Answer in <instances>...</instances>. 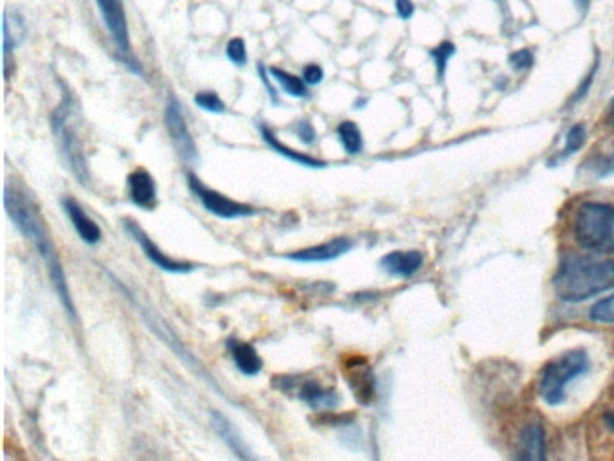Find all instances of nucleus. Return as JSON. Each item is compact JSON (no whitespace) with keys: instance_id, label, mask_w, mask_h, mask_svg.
<instances>
[{"instance_id":"f257e3e1","label":"nucleus","mask_w":614,"mask_h":461,"mask_svg":"<svg viewBox=\"0 0 614 461\" xmlns=\"http://www.w3.org/2000/svg\"><path fill=\"white\" fill-rule=\"evenodd\" d=\"M4 200H6V211H8L11 220L15 222V226L19 227L20 233L26 236L31 244L35 245L38 254L42 256V260L46 263L49 278L53 281V287H55L60 303L64 305L65 312L71 316L73 321H76L78 314H76V308H74L73 298H71V290L67 285L64 265L60 262L58 251H56L51 236L47 233L46 224L42 222L38 209L28 199L26 193H22L17 188H11V186H8L4 191Z\"/></svg>"},{"instance_id":"f03ea898","label":"nucleus","mask_w":614,"mask_h":461,"mask_svg":"<svg viewBox=\"0 0 614 461\" xmlns=\"http://www.w3.org/2000/svg\"><path fill=\"white\" fill-rule=\"evenodd\" d=\"M553 287L560 299L577 303L614 287L613 260L569 254L560 262L553 278Z\"/></svg>"},{"instance_id":"7ed1b4c3","label":"nucleus","mask_w":614,"mask_h":461,"mask_svg":"<svg viewBox=\"0 0 614 461\" xmlns=\"http://www.w3.org/2000/svg\"><path fill=\"white\" fill-rule=\"evenodd\" d=\"M566 233L587 253H614V202L586 200L569 213Z\"/></svg>"},{"instance_id":"20e7f679","label":"nucleus","mask_w":614,"mask_h":461,"mask_svg":"<svg viewBox=\"0 0 614 461\" xmlns=\"http://www.w3.org/2000/svg\"><path fill=\"white\" fill-rule=\"evenodd\" d=\"M587 370H589V357L582 348L569 350L551 359L539 371V380H537L539 397L550 406H559L566 400V386L569 382L584 375Z\"/></svg>"},{"instance_id":"39448f33","label":"nucleus","mask_w":614,"mask_h":461,"mask_svg":"<svg viewBox=\"0 0 614 461\" xmlns=\"http://www.w3.org/2000/svg\"><path fill=\"white\" fill-rule=\"evenodd\" d=\"M586 445L593 460L614 461V377L587 415Z\"/></svg>"},{"instance_id":"423d86ee","label":"nucleus","mask_w":614,"mask_h":461,"mask_svg":"<svg viewBox=\"0 0 614 461\" xmlns=\"http://www.w3.org/2000/svg\"><path fill=\"white\" fill-rule=\"evenodd\" d=\"M510 449L517 460H544L548 456L546 429L539 416L526 415L512 427Z\"/></svg>"},{"instance_id":"0eeeda50","label":"nucleus","mask_w":614,"mask_h":461,"mask_svg":"<svg viewBox=\"0 0 614 461\" xmlns=\"http://www.w3.org/2000/svg\"><path fill=\"white\" fill-rule=\"evenodd\" d=\"M53 128H55L56 141L60 146V152L64 155L65 163L69 164L74 177L82 184L89 182V166L83 154V146L76 137L73 128L69 127V107L65 103L62 109H58L53 116Z\"/></svg>"},{"instance_id":"6e6552de","label":"nucleus","mask_w":614,"mask_h":461,"mask_svg":"<svg viewBox=\"0 0 614 461\" xmlns=\"http://www.w3.org/2000/svg\"><path fill=\"white\" fill-rule=\"evenodd\" d=\"M272 386L283 391L296 395L299 400H303L307 406L314 409H334L339 404V395L334 388H325L319 380L301 379L294 375H283L276 380H272Z\"/></svg>"},{"instance_id":"1a4fd4ad","label":"nucleus","mask_w":614,"mask_h":461,"mask_svg":"<svg viewBox=\"0 0 614 461\" xmlns=\"http://www.w3.org/2000/svg\"><path fill=\"white\" fill-rule=\"evenodd\" d=\"M188 186L191 193L200 200V204L208 209L211 215L218 218H226V220H235V218L253 217L256 209L249 204H242L236 200L229 199L226 195L211 190L204 182L199 181L193 173H188Z\"/></svg>"},{"instance_id":"9d476101","label":"nucleus","mask_w":614,"mask_h":461,"mask_svg":"<svg viewBox=\"0 0 614 461\" xmlns=\"http://www.w3.org/2000/svg\"><path fill=\"white\" fill-rule=\"evenodd\" d=\"M164 121H166V128H168V134L172 137L177 155L186 163H195L199 159V150L195 145V139L191 136L188 123L184 119L181 103L177 98H170V101H168L166 112H164Z\"/></svg>"},{"instance_id":"9b49d317","label":"nucleus","mask_w":614,"mask_h":461,"mask_svg":"<svg viewBox=\"0 0 614 461\" xmlns=\"http://www.w3.org/2000/svg\"><path fill=\"white\" fill-rule=\"evenodd\" d=\"M343 373L357 402L371 406L377 395V380L368 361L364 357H348L343 361Z\"/></svg>"},{"instance_id":"f8f14e48","label":"nucleus","mask_w":614,"mask_h":461,"mask_svg":"<svg viewBox=\"0 0 614 461\" xmlns=\"http://www.w3.org/2000/svg\"><path fill=\"white\" fill-rule=\"evenodd\" d=\"M123 226L127 229L128 235L132 236L136 240L141 251L148 256V260L157 265L159 269L170 272V274H186V272L193 271V265L188 262H181V260H173L168 254H164L159 245L155 244L154 240L150 236L146 235L145 229L139 226L134 220L127 218L123 222Z\"/></svg>"},{"instance_id":"ddd939ff","label":"nucleus","mask_w":614,"mask_h":461,"mask_svg":"<svg viewBox=\"0 0 614 461\" xmlns=\"http://www.w3.org/2000/svg\"><path fill=\"white\" fill-rule=\"evenodd\" d=\"M96 2L119 53L121 56L130 55V37H128L127 15L123 8V0H96Z\"/></svg>"},{"instance_id":"4468645a","label":"nucleus","mask_w":614,"mask_h":461,"mask_svg":"<svg viewBox=\"0 0 614 461\" xmlns=\"http://www.w3.org/2000/svg\"><path fill=\"white\" fill-rule=\"evenodd\" d=\"M353 242L346 236H339L325 244L314 245L308 249H299L294 253L285 254V258H289L292 262H334L337 258H341L343 254L352 251Z\"/></svg>"},{"instance_id":"2eb2a0df","label":"nucleus","mask_w":614,"mask_h":461,"mask_svg":"<svg viewBox=\"0 0 614 461\" xmlns=\"http://www.w3.org/2000/svg\"><path fill=\"white\" fill-rule=\"evenodd\" d=\"M128 197L130 202L141 209H154L157 206V186L154 177L145 168H137L128 175Z\"/></svg>"},{"instance_id":"dca6fc26","label":"nucleus","mask_w":614,"mask_h":461,"mask_svg":"<svg viewBox=\"0 0 614 461\" xmlns=\"http://www.w3.org/2000/svg\"><path fill=\"white\" fill-rule=\"evenodd\" d=\"M424 256L418 251H395L380 260V267L391 276L398 278H411L422 269Z\"/></svg>"},{"instance_id":"f3484780","label":"nucleus","mask_w":614,"mask_h":461,"mask_svg":"<svg viewBox=\"0 0 614 461\" xmlns=\"http://www.w3.org/2000/svg\"><path fill=\"white\" fill-rule=\"evenodd\" d=\"M64 209L65 213H67V217L71 220V224H73L74 229H76V233H78V236L82 238L85 244H100V226L85 213V209H83L76 200L65 199Z\"/></svg>"},{"instance_id":"a211bd4d","label":"nucleus","mask_w":614,"mask_h":461,"mask_svg":"<svg viewBox=\"0 0 614 461\" xmlns=\"http://www.w3.org/2000/svg\"><path fill=\"white\" fill-rule=\"evenodd\" d=\"M227 348L231 352V357L235 361L236 368L242 371L247 377L258 375L263 368L262 357L256 352L253 344L242 343L238 339H229Z\"/></svg>"},{"instance_id":"6ab92c4d","label":"nucleus","mask_w":614,"mask_h":461,"mask_svg":"<svg viewBox=\"0 0 614 461\" xmlns=\"http://www.w3.org/2000/svg\"><path fill=\"white\" fill-rule=\"evenodd\" d=\"M260 132H262L263 141L267 143V146H269L271 150H274V152H278L281 157L289 159L292 163H298L301 164V166H307V168H314V170L326 168L325 161H321V159H317V157H312V155L303 154V152H296V150H292L289 146L283 145L280 139L276 137V134L272 132L271 128L262 125V127H260Z\"/></svg>"},{"instance_id":"aec40b11","label":"nucleus","mask_w":614,"mask_h":461,"mask_svg":"<svg viewBox=\"0 0 614 461\" xmlns=\"http://www.w3.org/2000/svg\"><path fill=\"white\" fill-rule=\"evenodd\" d=\"M213 424L217 427L218 436L224 440V443L233 451L236 458H240V460H253V452L249 451V447L245 445L242 436L236 431L235 425L231 424L226 416L222 415V413H213Z\"/></svg>"},{"instance_id":"412c9836","label":"nucleus","mask_w":614,"mask_h":461,"mask_svg":"<svg viewBox=\"0 0 614 461\" xmlns=\"http://www.w3.org/2000/svg\"><path fill=\"white\" fill-rule=\"evenodd\" d=\"M269 74H271L272 80H276V82L280 83L281 91L285 92V94H289L292 98L307 100L308 96H310L307 82H305L303 78L287 73V71H283L280 67H271V69H269Z\"/></svg>"},{"instance_id":"4be33fe9","label":"nucleus","mask_w":614,"mask_h":461,"mask_svg":"<svg viewBox=\"0 0 614 461\" xmlns=\"http://www.w3.org/2000/svg\"><path fill=\"white\" fill-rule=\"evenodd\" d=\"M26 38V26L24 20L19 15L8 13L4 19V55H6V65L10 64L11 49L19 46L20 42Z\"/></svg>"},{"instance_id":"5701e85b","label":"nucleus","mask_w":614,"mask_h":461,"mask_svg":"<svg viewBox=\"0 0 614 461\" xmlns=\"http://www.w3.org/2000/svg\"><path fill=\"white\" fill-rule=\"evenodd\" d=\"M337 136L343 145L344 152L348 155L361 154L364 148L361 128L357 127L353 121H344L337 127Z\"/></svg>"},{"instance_id":"b1692460","label":"nucleus","mask_w":614,"mask_h":461,"mask_svg":"<svg viewBox=\"0 0 614 461\" xmlns=\"http://www.w3.org/2000/svg\"><path fill=\"white\" fill-rule=\"evenodd\" d=\"M587 170L596 177H607L614 173V143L609 148H602L596 155H591L586 164Z\"/></svg>"},{"instance_id":"393cba45","label":"nucleus","mask_w":614,"mask_h":461,"mask_svg":"<svg viewBox=\"0 0 614 461\" xmlns=\"http://www.w3.org/2000/svg\"><path fill=\"white\" fill-rule=\"evenodd\" d=\"M429 55H431L434 65H436L438 80H443L445 71H447V65L451 62L452 56L456 55V46H454L452 42H449V40H445V42H440L438 46L431 49Z\"/></svg>"},{"instance_id":"a878e982","label":"nucleus","mask_w":614,"mask_h":461,"mask_svg":"<svg viewBox=\"0 0 614 461\" xmlns=\"http://www.w3.org/2000/svg\"><path fill=\"white\" fill-rule=\"evenodd\" d=\"M589 317L596 323L614 325V294L595 303L589 310Z\"/></svg>"},{"instance_id":"bb28decb","label":"nucleus","mask_w":614,"mask_h":461,"mask_svg":"<svg viewBox=\"0 0 614 461\" xmlns=\"http://www.w3.org/2000/svg\"><path fill=\"white\" fill-rule=\"evenodd\" d=\"M195 103H197V107L206 110V112H211V114H222V112H226L224 101H222V98H220L218 94H215V92H199V94L195 96Z\"/></svg>"},{"instance_id":"cd10ccee","label":"nucleus","mask_w":614,"mask_h":461,"mask_svg":"<svg viewBox=\"0 0 614 461\" xmlns=\"http://www.w3.org/2000/svg\"><path fill=\"white\" fill-rule=\"evenodd\" d=\"M226 56L229 58V62L242 67L247 64V49H245V42L242 38H231L227 42Z\"/></svg>"},{"instance_id":"c85d7f7f","label":"nucleus","mask_w":614,"mask_h":461,"mask_svg":"<svg viewBox=\"0 0 614 461\" xmlns=\"http://www.w3.org/2000/svg\"><path fill=\"white\" fill-rule=\"evenodd\" d=\"M584 141H586V128H584V125H575V127H571V130L568 132L566 148H564V152H562V157L575 154L577 150L582 148Z\"/></svg>"},{"instance_id":"c756f323","label":"nucleus","mask_w":614,"mask_h":461,"mask_svg":"<svg viewBox=\"0 0 614 461\" xmlns=\"http://www.w3.org/2000/svg\"><path fill=\"white\" fill-rule=\"evenodd\" d=\"M508 62L514 67L515 71H528L532 67L533 62H535V58H533L532 51L519 49V51H515V53L510 55Z\"/></svg>"},{"instance_id":"7c9ffc66","label":"nucleus","mask_w":614,"mask_h":461,"mask_svg":"<svg viewBox=\"0 0 614 461\" xmlns=\"http://www.w3.org/2000/svg\"><path fill=\"white\" fill-rule=\"evenodd\" d=\"M325 73H323V67L317 64H310L303 69V80L307 82V85H319L323 82Z\"/></svg>"},{"instance_id":"2f4dec72","label":"nucleus","mask_w":614,"mask_h":461,"mask_svg":"<svg viewBox=\"0 0 614 461\" xmlns=\"http://www.w3.org/2000/svg\"><path fill=\"white\" fill-rule=\"evenodd\" d=\"M298 137L305 143V145H312L316 141V130L310 125V121H299L298 123Z\"/></svg>"},{"instance_id":"473e14b6","label":"nucleus","mask_w":614,"mask_h":461,"mask_svg":"<svg viewBox=\"0 0 614 461\" xmlns=\"http://www.w3.org/2000/svg\"><path fill=\"white\" fill-rule=\"evenodd\" d=\"M395 8L400 19L409 20L415 15L413 0H395Z\"/></svg>"},{"instance_id":"72a5a7b5","label":"nucleus","mask_w":614,"mask_h":461,"mask_svg":"<svg viewBox=\"0 0 614 461\" xmlns=\"http://www.w3.org/2000/svg\"><path fill=\"white\" fill-rule=\"evenodd\" d=\"M596 69H598V62H595V65H593V69L589 71V76H587L586 82L580 85V89H578L577 94H575V98H573V100H580V98H582V96H584V94H586V92L589 91V85L593 83V78H595Z\"/></svg>"},{"instance_id":"f704fd0d","label":"nucleus","mask_w":614,"mask_h":461,"mask_svg":"<svg viewBox=\"0 0 614 461\" xmlns=\"http://www.w3.org/2000/svg\"><path fill=\"white\" fill-rule=\"evenodd\" d=\"M258 73H260V78H262L263 83H265V87H267V92L271 94L272 103H278V101H280L278 100V94H276V91L272 89L271 82L267 80V71H265V67H263V65H258Z\"/></svg>"},{"instance_id":"c9c22d12","label":"nucleus","mask_w":614,"mask_h":461,"mask_svg":"<svg viewBox=\"0 0 614 461\" xmlns=\"http://www.w3.org/2000/svg\"><path fill=\"white\" fill-rule=\"evenodd\" d=\"M605 125L614 130V98L609 101V105L605 109Z\"/></svg>"},{"instance_id":"e433bc0d","label":"nucleus","mask_w":614,"mask_h":461,"mask_svg":"<svg viewBox=\"0 0 614 461\" xmlns=\"http://www.w3.org/2000/svg\"><path fill=\"white\" fill-rule=\"evenodd\" d=\"M573 4H575L578 13L584 15V17H586L587 11L591 8V0H573Z\"/></svg>"}]
</instances>
